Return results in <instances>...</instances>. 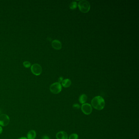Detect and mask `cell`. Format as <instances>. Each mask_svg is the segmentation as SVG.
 Wrapping results in <instances>:
<instances>
[{
	"mask_svg": "<svg viewBox=\"0 0 139 139\" xmlns=\"http://www.w3.org/2000/svg\"><path fill=\"white\" fill-rule=\"evenodd\" d=\"M105 102L104 98L100 96H97L93 98L91 101L92 107L98 110H102L105 106Z\"/></svg>",
	"mask_w": 139,
	"mask_h": 139,
	"instance_id": "cell-1",
	"label": "cell"
},
{
	"mask_svg": "<svg viewBox=\"0 0 139 139\" xmlns=\"http://www.w3.org/2000/svg\"><path fill=\"white\" fill-rule=\"evenodd\" d=\"M78 6L80 10L83 13H86L89 12L91 7L89 2L85 0L80 1L78 3Z\"/></svg>",
	"mask_w": 139,
	"mask_h": 139,
	"instance_id": "cell-2",
	"label": "cell"
},
{
	"mask_svg": "<svg viewBox=\"0 0 139 139\" xmlns=\"http://www.w3.org/2000/svg\"><path fill=\"white\" fill-rule=\"evenodd\" d=\"M62 87L60 83L58 82L52 84L50 87V90L52 93L53 94H58L61 91Z\"/></svg>",
	"mask_w": 139,
	"mask_h": 139,
	"instance_id": "cell-3",
	"label": "cell"
},
{
	"mask_svg": "<svg viewBox=\"0 0 139 139\" xmlns=\"http://www.w3.org/2000/svg\"><path fill=\"white\" fill-rule=\"evenodd\" d=\"M31 72L35 75H39L42 72V68L41 66L38 64H34L31 66Z\"/></svg>",
	"mask_w": 139,
	"mask_h": 139,
	"instance_id": "cell-4",
	"label": "cell"
},
{
	"mask_svg": "<svg viewBox=\"0 0 139 139\" xmlns=\"http://www.w3.org/2000/svg\"><path fill=\"white\" fill-rule=\"evenodd\" d=\"M10 122V117L8 115L3 114L0 115V126L6 127L9 124Z\"/></svg>",
	"mask_w": 139,
	"mask_h": 139,
	"instance_id": "cell-5",
	"label": "cell"
},
{
	"mask_svg": "<svg viewBox=\"0 0 139 139\" xmlns=\"http://www.w3.org/2000/svg\"><path fill=\"white\" fill-rule=\"evenodd\" d=\"M81 110L85 114L89 115L92 112V107L90 104L85 103L82 104Z\"/></svg>",
	"mask_w": 139,
	"mask_h": 139,
	"instance_id": "cell-6",
	"label": "cell"
},
{
	"mask_svg": "<svg viewBox=\"0 0 139 139\" xmlns=\"http://www.w3.org/2000/svg\"><path fill=\"white\" fill-rule=\"evenodd\" d=\"M56 138L57 139H68V135L64 131H61L56 134Z\"/></svg>",
	"mask_w": 139,
	"mask_h": 139,
	"instance_id": "cell-7",
	"label": "cell"
},
{
	"mask_svg": "<svg viewBox=\"0 0 139 139\" xmlns=\"http://www.w3.org/2000/svg\"><path fill=\"white\" fill-rule=\"evenodd\" d=\"M52 47L56 50H60L62 47L61 43L57 40H55L52 41Z\"/></svg>",
	"mask_w": 139,
	"mask_h": 139,
	"instance_id": "cell-8",
	"label": "cell"
},
{
	"mask_svg": "<svg viewBox=\"0 0 139 139\" xmlns=\"http://www.w3.org/2000/svg\"><path fill=\"white\" fill-rule=\"evenodd\" d=\"M36 136V133L34 130L29 131L27 134V139H35Z\"/></svg>",
	"mask_w": 139,
	"mask_h": 139,
	"instance_id": "cell-9",
	"label": "cell"
},
{
	"mask_svg": "<svg viewBox=\"0 0 139 139\" xmlns=\"http://www.w3.org/2000/svg\"><path fill=\"white\" fill-rule=\"evenodd\" d=\"M71 82L70 80L69 79H65L63 80L62 82V85L63 87L65 88H68L71 86Z\"/></svg>",
	"mask_w": 139,
	"mask_h": 139,
	"instance_id": "cell-10",
	"label": "cell"
},
{
	"mask_svg": "<svg viewBox=\"0 0 139 139\" xmlns=\"http://www.w3.org/2000/svg\"><path fill=\"white\" fill-rule=\"evenodd\" d=\"M87 96H86V94H82L79 97V101L81 104H85L87 101Z\"/></svg>",
	"mask_w": 139,
	"mask_h": 139,
	"instance_id": "cell-11",
	"label": "cell"
},
{
	"mask_svg": "<svg viewBox=\"0 0 139 139\" xmlns=\"http://www.w3.org/2000/svg\"><path fill=\"white\" fill-rule=\"evenodd\" d=\"M70 7V8L71 9V10H75L77 7V4L76 2L75 1L72 2L71 3Z\"/></svg>",
	"mask_w": 139,
	"mask_h": 139,
	"instance_id": "cell-12",
	"label": "cell"
},
{
	"mask_svg": "<svg viewBox=\"0 0 139 139\" xmlns=\"http://www.w3.org/2000/svg\"><path fill=\"white\" fill-rule=\"evenodd\" d=\"M78 135L77 134L73 133L70 135L68 139H78Z\"/></svg>",
	"mask_w": 139,
	"mask_h": 139,
	"instance_id": "cell-13",
	"label": "cell"
},
{
	"mask_svg": "<svg viewBox=\"0 0 139 139\" xmlns=\"http://www.w3.org/2000/svg\"><path fill=\"white\" fill-rule=\"evenodd\" d=\"M23 66L26 68H29L31 66V63L30 62L28 61H25L23 63Z\"/></svg>",
	"mask_w": 139,
	"mask_h": 139,
	"instance_id": "cell-14",
	"label": "cell"
},
{
	"mask_svg": "<svg viewBox=\"0 0 139 139\" xmlns=\"http://www.w3.org/2000/svg\"><path fill=\"white\" fill-rule=\"evenodd\" d=\"M73 107L74 109H79L80 108V106L78 104H74V105H73Z\"/></svg>",
	"mask_w": 139,
	"mask_h": 139,
	"instance_id": "cell-15",
	"label": "cell"
},
{
	"mask_svg": "<svg viewBox=\"0 0 139 139\" xmlns=\"http://www.w3.org/2000/svg\"><path fill=\"white\" fill-rule=\"evenodd\" d=\"M63 77H60V78H59L58 79V82L59 83H60L61 82H62L63 81Z\"/></svg>",
	"mask_w": 139,
	"mask_h": 139,
	"instance_id": "cell-16",
	"label": "cell"
},
{
	"mask_svg": "<svg viewBox=\"0 0 139 139\" xmlns=\"http://www.w3.org/2000/svg\"><path fill=\"white\" fill-rule=\"evenodd\" d=\"M42 139H49V137L45 135V136H44L42 137Z\"/></svg>",
	"mask_w": 139,
	"mask_h": 139,
	"instance_id": "cell-17",
	"label": "cell"
},
{
	"mask_svg": "<svg viewBox=\"0 0 139 139\" xmlns=\"http://www.w3.org/2000/svg\"><path fill=\"white\" fill-rule=\"evenodd\" d=\"M2 132H3V128H2L1 126H0V134L2 133Z\"/></svg>",
	"mask_w": 139,
	"mask_h": 139,
	"instance_id": "cell-18",
	"label": "cell"
},
{
	"mask_svg": "<svg viewBox=\"0 0 139 139\" xmlns=\"http://www.w3.org/2000/svg\"><path fill=\"white\" fill-rule=\"evenodd\" d=\"M18 139H27V138L25 137H21V138H19Z\"/></svg>",
	"mask_w": 139,
	"mask_h": 139,
	"instance_id": "cell-19",
	"label": "cell"
}]
</instances>
